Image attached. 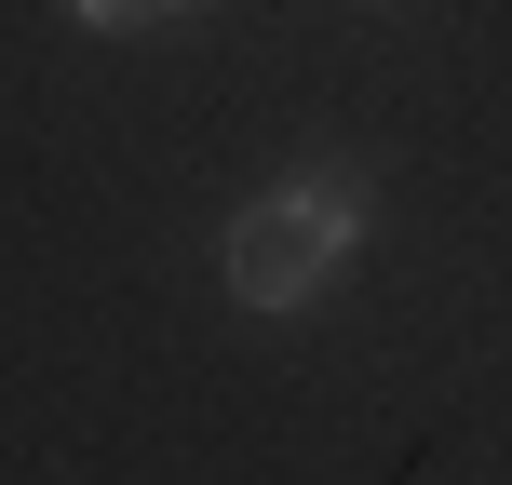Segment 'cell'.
<instances>
[{"label": "cell", "instance_id": "6da1fadb", "mask_svg": "<svg viewBox=\"0 0 512 485\" xmlns=\"http://www.w3.org/2000/svg\"><path fill=\"white\" fill-rule=\"evenodd\" d=\"M378 230V189L351 176V162H297L283 189H256L230 216V243H216V270H230L243 310H310L337 270H351V243Z\"/></svg>", "mask_w": 512, "mask_h": 485}, {"label": "cell", "instance_id": "7a4b0ae2", "mask_svg": "<svg viewBox=\"0 0 512 485\" xmlns=\"http://www.w3.org/2000/svg\"><path fill=\"white\" fill-rule=\"evenodd\" d=\"M68 14L95 27V41H135V27H189L203 0H68Z\"/></svg>", "mask_w": 512, "mask_h": 485}]
</instances>
